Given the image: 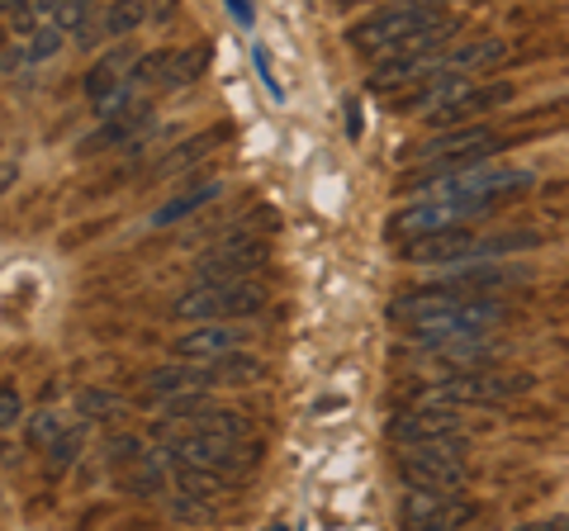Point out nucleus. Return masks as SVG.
<instances>
[{
    "mask_svg": "<svg viewBox=\"0 0 569 531\" xmlns=\"http://www.w3.org/2000/svg\"><path fill=\"white\" fill-rule=\"evenodd\" d=\"M503 318H508L503 299H456L432 285H418L389 299V323L403 328L413 347L432 351V357L456 338H493V328Z\"/></svg>",
    "mask_w": 569,
    "mask_h": 531,
    "instance_id": "1",
    "label": "nucleus"
},
{
    "mask_svg": "<svg viewBox=\"0 0 569 531\" xmlns=\"http://www.w3.org/2000/svg\"><path fill=\"white\" fill-rule=\"evenodd\" d=\"M466 20L447 14L427 0H408V6H380L361 14L347 29V43L376 62L389 58H422V52H451V39H460Z\"/></svg>",
    "mask_w": 569,
    "mask_h": 531,
    "instance_id": "2",
    "label": "nucleus"
},
{
    "mask_svg": "<svg viewBox=\"0 0 569 531\" xmlns=\"http://www.w3.org/2000/svg\"><path fill=\"white\" fill-rule=\"evenodd\" d=\"M503 148H512L508 133L489 129V123H466V129H441L418 138V143H403L395 162L408 167L399 181H441L456 171L489 167V157H498Z\"/></svg>",
    "mask_w": 569,
    "mask_h": 531,
    "instance_id": "3",
    "label": "nucleus"
},
{
    "mask_svg": "<svg viewBox=\"0 0 569 531\" xmlns=\"http://www.w3.org/2000/svg\"><path fill=\"white\" fill-rule=\"evenodd\" d=\"M276 247H271V228H257L252 219L242 223H223L200 257H194V280H257L271 266Z\"/></svg>",
    "mask_w": 569,
    "mask_h": 531,
    "instance_id": "4",
    "label": "nucleus"
},
{
    "mask_svg": "<svg viewBox=\"0 0 569 531\" xmlns=\"http://www.w3.org/2000/svg\"><path fill=\"white\" fill-rule=\"evenodd\" d=\"M503 204H508L503 194H489V200H479V194H466V200H418L385 219V238L395 247H408V242H422L437 233H456V228L489 219L493 209H503Z\"/></svg>",
    "mask_w": 569,
    "mask_h": 531,
    "instance_id": "5",
    "label": "nucleus"
},
{
    "mask_svg": "<svg viewBox=\"0 0 569 531\" xmlns=\"http://www.w3.org/2000/svg\"><path fill=\"white\" fill-rule=\"evenodd\" d=\"M271 304V290L261 285V280H194L190 290H181L171 299V318H186V323H247L252 313H261Z\"/></svg>",
    "mask_w": 569,
    "mask_h": 531,
    "instance_id": "6",
    "label": "nucleus"
},
{
    "mask_svg": "<svg viewBox=\"0 0 569 531\" xmlns=\"http://www.w3.org/2000/svg\"><path fill=\"white\" fill-rule=\"evenodd\" d=\"M531 375L512 370V375H498V370H466V375H447L437 384H427L422 394L408 399V409H498V403H512L531 394Z\"/></svg>",
    "mask_w": 569,
    "mask_h": 531,
    "instance_id": "7",
    "label": "nucleus"
},
{
    "mask_svg": "<svg viewBox=\"0 0 569 531\" xmlns=\"http://www.w3.org/2000/svg\"><path fill=\"white\" fill-rule=\"evenodd\" d=\"M157 447H162L171 455V465H194V470H213V474H223V480H233L242 484L247 474L257 470V460H261V447L252 441H223V437H204V432H190V428H157Z\"/></svg>",
    "mask_w": 569,
    "mask_h": 531,
    "instance_id": "8",
    "label": "nucleus"
},
{
    "mask_svg": "<svg viewBox=\"0 0 569 531\" xmlns=\"http://www.w3.org/2000/svg\"><path fill=\"white\" fill-rule=\"evenodd\" d=\"M466 455H470V437H441L432 447L399 451L395 474L403 489H418V493H466L470 484Z\"/></svg>",
    "mask_w": 569,
    "mask_h": 531,
    "instance_id": "9",
    "label": "nucleus"
},
{
    "mask_svg": "<svg viewBox=\"0 0 569 531\" xmlns=\"http://www.w3.org/2000/svg\"><path fill=\"white\" fill-rule=\"evenodd\" d=\"M479 518V503L466 493H418L403 489L399 531H466Z\"/></svg>",
    "mask_w": 569,
    "mask_h": 531,
    "instance_id": "10",
    "label": "nucleus"
},
{
    "mask_svg": "<svg viewBox=\"0 0 569 531\" xmlns=\"http://www.w3.org/2000/svg\"><path fill=\"white\" fill-rule=\"evenodd\" d=\"M531 285V266L498 261V266H456L432 280V290L456 294V299H503L508 290Z\"/></svg>",
    "mask_w": 569,
    "mask_h": 531,
    "instance_id": "11",
    "label": "nucleus"
},
{
    "mask_svg": "<svg viewBox=\"0 0 569 531\" xmlns=\"http://www.w3.org/2000/svg\"><path fill=\"white\" fill-rule=\"evenodd\" d=\"M385 437L395 441L399 451L413 447H432L441 437H466V409H403L385 422Z\"/></svg>",
    "mask_w": 569,
    "mask_h": 531,
    "instance_id": "12",
    "label": "nucleus"
},
{
    "mask_svg": "<svg viewBox=\"0 0 569 531\" xmlns=\"http://www.w3.org/2000/svg\"><path fill=\"white\" fill-rule=\"evenodd\" d=\"M252 338L257 332L247 323H200V328H186L171 342V357L176 361H228V357H242L252 347Z\"/></svg>",
    "mask_w": 569,
    "mask_h": 531,
    "instance_id": "13",
    "label": "nucleus"
},
{
    "mask_svg": "<svg viewBox=\"0 0 569 531\" xmlns=\"http://www.w3.org/2000/svg\"><path fill=\"white\" fill-rule=\"evenodd\" d=\"M152 104H142V110H129L119 119H104L100 129H91L77 143V157H100V152H119V148H133L142 133H152Z\"/></svg>",
    "mask_w": 569,
    "mask_h": 531,
    "instance_id": "14",
    "label": "nucleus"
},
{
    "mask_svg": "<svg viewBox=\"0 0 569 531\" xmlns=\"http://www.w3.org/2000/svg\"><path fill=\"white\" fill-rule=\"evenodd\" d=\"M138 58H142V52H133V43H119V48H110V52H100V58L91 62V72L81 77L86 100L100 104V100H110V96L119 91V86H129Z\"/></svg>",
    "mask_w": 569,
    "mask_h": 531,
    "instance_id": "15",
    "label": "nucleus"
},
{
    "mask_svg": "<svg viewBox=\"0 0 569 531\" xmlns=\"http://www.w3.org/2000/svg\"><path fill=\"white\" fill-rule=\"evenodd\" d=\"M512 96H518V86H512V81H479L466 100L451 104V110L441 119H432V123H437V133L441 129H466V119H485V114L498 110V104H508Z\"/></svg>",
    "mask_w": 569,
    "mask_h": 531,
    "instance_id": "16",
    "label": "nucleus"
},
{
    "mask_svg": "<svg viewBox=\"0 0 569 531\" xmlns=\"http://www.w3.org/2000/svg\"><path fill=\"white\" fill-rule=\"evenodd\" d=\"M228 133H233V129L223 123V129H213V133H194V138H186V143H176L162 162L152 167V181H171V176H186L190 167H200L213 148L228 143Z\"/></svg>",
    "mask_w": 569,
    "mask_h": 531,
    "instance_id": "17",
    "label": "nucleus"
},
{
    "mask_svg": "<svg viewBox=\"0 0 569 531\" xmlns=\"http://www.w3.org/2000/svg\"><path fill=\"white\" fill-rule=\"evenodd\" d=\"M228 190V181H223V176H209V181H194V186H186L181 194H171V200L167 204H157L152 209V228H167V223H181V219H190L194 214V209H204V204H213V200H219V194Z\"/></svg>",
    "mask_w": 569,
    "mask_h": 531,
    "instance_id": "18",
    "label": "nucleus"
},
{
    "mask_svg": "<svg viewBox=\"0 0 569 531\" xmlns=\"http://www.w3.org/2000/svg\"><path fill=\"white\" fill-rule=\"evenodd\" d=\"M508 39H498V33H479V39L470 43H460L451 58H447V72H460V77H479V72H489V67L498 62H508Z\"/></svg>",
    "mask_w": 569,
    "mask_h": 531,
    "instance_id": "19",
    "label": "nucleus"
},
{
    "mask_svg": "<svg viewBox=\"0 0 569 531\" xmlns=\"http://www.w3.org/2000/svg\"><path fill=\"white\" fill-rule=\"evenodd\" d=\"M123 489H129L133 499H167V489H171V455L162 447H148V455H142L138 465L129 470Z\"/></svg>",
    "mask_w": 569,
    "mask_h": 531,
    "instance_id": "20",
    "label": "nucleus"
},
{
    "mask_svg": "<svg viewBox=\"0 0 569 531\" xmlns=\"http://www.w3.org/2000/svg\"><path fill=\"white\" fill-rule=\"evenodd\" d=\"M77 418L81 422H123L129 418V399L104 384H86L77 394Z\"/></svg>",
    "mask_w": 569,
    "mask_h": 531,
    "instance_id": "21",
    "label": "nucleus"
},
{
    "mask_svg": "<svg viewBox=\"0 0 569 531\" xmlns=\"http://www.w3.org/2000/svg\"><path fill=\"white\" fill-rule=\"evenodd\" d=\"M171 480H176V493H190V499H204V503H219L238 489L233 480H223V474L194 470V465H171Z\"/></svg>",
    "mask_w": 569,
    "mask_h": 531,
    "instance_id": "22",
    "label": "nucleus"
},
{
    "mask_svg": "<svg viewBox=\"0 0 569 531\" xmlns=\"http://www.w3.org/2000/svg\"><path fill=\"white\" fill-rule=\"evenodd\" d=\"M213 62V43H186L171 52V72H167V91H186L194 86Z\"/></svg>",
    "mask_w": 569,
    "mask_h": 531,
    "instance_id": "23",
    "label": "nucleus"
},
{
    "mask_svg": "<svg viewBox=\"0 0 569 531\" xmlns=\"http://www.w3.org/2000/svg\"><path fill=\"white\" fill-rule=\"evenodd\" d=\"M186 428L190 432H204V437H223V441H247V437H252V418L238 413V409H219V403H213L209 413L186 422Z\"/></svg>",
    "mask_w": 569,
    "mask_h": 531,
    "instance_id": "24",
    "label": "nucleus"
},
{
    "mask_svg": "<svg viewBox=\"0 0 569 531\" xmlns=\"http://www.w3.org/2000/svg\"><path fill=\"white\" fill-rule=\"evenodd\" d=\"M152 10L138 6V0H114V6H100V29L104 39H129L138 24H148Z\"/></svg>",
    "mask_w": 569,
    "mask_h": 531,
    "instance_id": "25",
    "label": "nucleus"
},
{
    "mask_svg": "<svg viewBox=\"0 0 569 531\" xmlns=\"http://www.w3.org/2000/svg\"><path fill=\"white\" fill-rule=\"evenodd\" d=\"M67 428H71V422L62 418V409H39V413L24 422V437H29V447L52 451V447H58V441L67 437Z\"/></svg>",
    "mask_w": 569,
    "mask_h": 531,
    "instance_id": "26",
    "label": "nucleus"
},
{
    "mask_svg": "<svg viewBox=\"0 0 569 531\" xmlns=\"http://www.w3.org/2000/svg\"><path fill=\"white\" fill-rule=\"evenodd\" d=\"M86 428H91V422H71V428H67V437L58 441V447H52L48 451V474H52V480H58V474H67L71 465H77V460H81V447H86Z\"/></svg>",
    "mask_w": 569,
    "mask_h": 531,
    "instance_id": "27",
    "label": "nucleus"
},
{
    "mask_svg": "<svg viewBox=\"0 0 569 531\" xmlns=\"http://www.w3.org/2000/svg\"><path fill=\"white\" fill-rule=\"evenodd\" d=\"M541 219L550 223V233L569 238V181H550L541 190Z\"/></svg>",
    "mask_w": 569,
    "mask_h": 531,
    "instance_id": "28",
    "label": "nucleus"
},
{
    "mask_svg": "<svg viewBox=\"0 0 569 531\" xmlns=\"http://www.w3.org/2000/svg\"><path fill=\"white\" fill-rule=\"evenodd\" d=\"M167 512L186 527H213L219 522V508L204 503V499H190V493H167Z\"/></svg>",
    "mask_w": 569,
    "mask_h": 531,
    "instance_id": "29",
    "label": "nucleus"
},
{
    "mask_svg": "<svg viewBox=\"0 0 569 531\" xmlns=\"http://www.w3.org/2000/svg\"><path fill=\"white\" fill-rule=\"evenodd\" d=\"M148 455V447H142V437H133V432H119V437H110L104 441V460H114V465H138V460Z\"/></svg>",
    "mask_w": 569,
    "mask_h": 531,
    "instance_id": "30",
    "label": "nucleus"
},
{
    "mask_svg": "<svg viewBox=\"0 0 569 531\" xmlns=\"http://www.w3.org/2000/svg\"><path fill=\"white\" fill-rule=\"evenodd\" d=\"M67 43V33L62 29H52V24H43L33 39L24 43V52H29V62H48V58H58V48Z\"/></svg>",
    "mask_w": 569,
    "mask_h": 531,
    "instance_id": "31",
    "label": "nucleus"
},
{
    "mask_svg": "<svg viewBox=\"0 0 569 531\" xmlns=\"http://www.w3.org/2000/svg\"><path fill=\"white\" fill-rule=\"evenodd\" d=\"M20 418H24L20 384H14V380H6V384H0V428H6V432H14V428H20Z\"/></svg>",
    "mask_w": 569,
    "mask_h": 531,
    "instance_id": "32",
    "label": "nucleus"
},
{
    "mask_svg": "<svg viewBox=\"0 0 569 531\" xmlns=\"http://www.w3.org/2000/svg\"><path fill=\"white\" fill-rule=\"evenodd\" d=\"M252 62H257V77L266 81V96H271V100H284L280 81H276V72H271V58H266V48H261V43L252 48Z\"/></svg>",
    "mask_w": 569,
    "mask_h": 531,
    "instance_id": "33",
    "label": "nucleus"
},
{
    "mask_svg": "<svg viewBox=\"0 0 569 531\" xmlns=\"http://www.w3.org/2000/svg\"><path fill=\"white\" fill-rule=\"evenodd\" d=\"M342 110H347V138H351V143H361V133H366L361 100H356V96H347V100H342Z\"/></svg>",
    "mask_w": 569,
    "mask_h": 531,
    "instance_id": "34",
    "label": "nucleus"
},
{
    "mask_svg": "<svg viewBox=\"0 0 569 531\" xmlns=\"http://www.w3.org/2000/svg\"><path fill=\"white\" fill-rule=\"evenodd\" d=\"M512 531H569V512H550V518H537V522H522Z\"/></svg>",
    "mask_w": 569,
    "mask_h": 531,
    "instance_id": "35",
    "label": "nucleus"
},
{
    "mask_svg": "<svg viewBox=\"0 0 569 531\" xmlns=\"http://www.w3.org/2000/svg\"><path fill=\"white\" fill-rule=\"evenodd\" d=\"M228 14H233V20H238L242 29H252V24H257V10L247 6V0H228Z\"/></svg>",
    "mask_w": 569,
    "mask_h": 531,
    "instance_id": "36",
    "label": "nucleus"
},
{
    "mask_svg": "<svg viewBox=\"0 0 569 531\" xmlns=\"http://www.w3.org/2000/svg\"><path fill=\"white\" fill-rule=\"evenodd\" d=\"M14 176H20V167H14V157H6V171H0V186L14 190Z\"/></svg>",
    "mask_w": 569,
    "mask_h": 531,
    "instance_id": "37",
    "label": "nucleus"
},
{
    "mask_svg": "<svg viewBox=\"0 0 569 531\" xmlns=\"http://www.w3.org/2000/svg\"><path fill=\"white\" fill-rule=\"evenodd\" d=\"M266 531H284V527H266Z\"/></svg>",
    "mask_w": 569,
    "mask_h": 531,
    "instance_id": "38",
    "label": "nucleus"
}]
</instances>
